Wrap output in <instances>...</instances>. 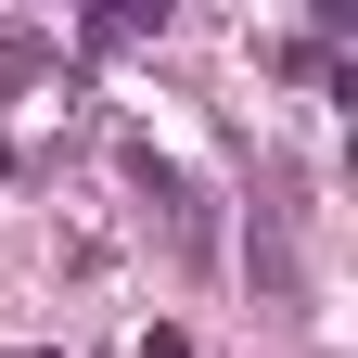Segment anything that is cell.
<instances>
[{
    "mask_svg": "<svg viewBox=\"0 0 358 358\" xmlns=\"http://www.w3.org/2000/svg\"><path fill=\"white\" fill-rule=\"evenodd\" d=\"M26 358H52V345H26Z\"/></svg>",
    "mask_w": 358,
    "mask_h": 358,
    "instance_id": "cell-1",
    "label": "cell"
}]
</instances>
